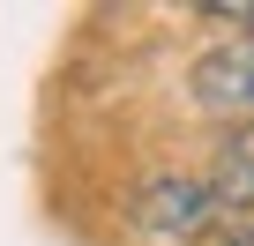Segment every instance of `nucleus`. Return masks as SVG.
Masks as SVG:
<instances>
[{"mask_svg":"<svg viewBox=\"0 0 254 246\" xmlns=\"http://www.w3.org/2000/svg\"><path fill=\"white\" fill-rule=\"evenodd\" d=\"M135 216H142V231H157V239H209V231L224 224V194H217V179L157 172V179L135 194Z\"/></svg>","mask_w":254,"mask_h":246,"instance_id":"f257e3e1","label":"nucleus"},{"mask_svg":"<svg viewBox=\"0 0 254 246\" xmlns=\"http://www.w3.org/2000/svg\"><path fill=\"white\" fill-rule=\"evenodd\" d=\"M194 97L209 112H232V119H254V30H239L232 45H209L194 60Z\"/></svg>","mask_w":254,"mask_h":246,"instance_id":"f03ea898","label":"nucleus"},{"mask_svg":"<svg viewBox=\"0 0 254 246\" xmlns=\"http://www.w3.org/2000/svg\"><path fill=\"white\" fill-rule=\"evenodd\" d=\"M217 194H224V209H239V216H254V127H239V135H224V149H217Z\"/></svg>","mask_w":254,"mask_h":246,"instance_id":"7ed1b4c3","label":"nucleus"},{"mask_svg":"<svg viewBox=\"0 0 254 246\" xmlns=\"http://www.w3.org/2000/svg\"><path fill=\"white\" fill-rule=\"evenodd\" d=\"M217 246H254V216H232V224L217 231Z\"/></svg>","mask_w":254,"mask_h":246,"instance_id":"20e7f679","label":"nucleus"}]
</instances>
